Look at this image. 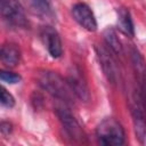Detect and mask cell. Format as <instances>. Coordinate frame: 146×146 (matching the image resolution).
Wrapping results in <instances>:
<instances>
[{
    "mask_svg": "<svg viewBox=\"0 0 146 146\" xmlns=\"http://www.w3.org/2000/svg\"><path fill=\"white\" fill-rule=\"evenodd\" d=\"M39 86L46 90L49 95L58 100L63 102L64 104H72L73 97L75 96L72 91L70 84L66 80H64L59 74L51 71H42L38 73L36 76Z\"/></svg>",
    "mask_w": 146,
    "mask_h": 146,
    "instance_id": "6da1fadb",
    "label": "cell"
},
{
    "mask_svg": "<svg viewBox=\"0 0 146 146\" xmlns=\"http://www.w3.org/2000/svg\"><path fill=\"white\" fill-rule=\"evenodd\" d=\"M96 136L98 141L105 146H119L124 143V130L122 125L112 117L103 120L97 129Z\"/></svg>",
    "mask_w": 146,
    "mask_h": 146,
    "instance_id": "7a4b0ae2",
    "label": "cell"
},
{
    "mask_svg": "<svg viewBox=\"0 0 146 146\" xmlns=\"http://www.w3.org/2000/svg\"><path fill=\"white\" fill-rule=\"evenodd\" d=\"M0 11L2 19L13 27H26L29 21L24 7L18 0H0Z\"/></svg>",
    "mask_w": 146,
    "mask_h": 146,
    "instance_id": "3957f363",
    "label": "cell"
},
{
    "mask_svg": "<svg viewBox=\"0 0 146 146\" xmlns=\"http://www.w3.org/2000/svg\"><path fill=\"white\" fill-rule=\"evenodd\" d=\"M65 105L66 104H64V106L56 107V114H57L63 128L65 129L66 133L72 139H74L76 141H83L86 139L83 129L80 125V123L78 122V120L75 119V116L71 113V111Z\"/></svg>",
    "mask_w": 146,
    "mask_h": 146,
    "instance_id": "277c9868",
    "label": "cell"
},
{
    "mask_svg": "<svg viewBox=\"0 0 146 146\" xmlns=\"http://www.w3.org/2000/svg\"><path fill=\"white\" fill-rule=\"evenodd\" d=\"M141 102H143L141 97L139 99L133 97L131 99L130 108H131L132 123H133L136 138L141 145L146 146V117H145L144 107L141 105Z\"/></svg>",
    "mask_w": 146,
    "mask_h": 146,
    "instance_id": "5b68a950",
    "label": "cell"
},
{
    "mask_svg": "<svg viewBox=\"0 0 146 146\" xmlns=\"http://www.w3.org/2000/svg\"><path fill=\"white\" fill-rule=\"evenodd\" d=\"M72 16L73 18L86 30L90 32H95L97 30V21L92 13V10L86 3L79 2L72 7Z\"/></svg>",
    "mask_w": 146,
    "mask_h": 146,
    "instance_id": "8992f818",
    "label": "cell"
},
{
    "mask_svg": "<svg viewBox=\"0 0 146 146\" xmlns=\"http://www.w3.org/2000/svg\"><path fill=\"white\" fill-rule=\"evenodd\" d=\"M131 60H132L133 71L140 88V97L146 108V62L141 56V54L136 48L131 50Z\"/></svg>",
    "mask_w": 146,
    "mask_h": 146,
    "instance_id": "52a82bcc",
    "label": "cell"
},
{
    "mask_svg": "<svg viewBox=\"0 0 146 146\" xmlns=\"http://www.w3.org/2000/svg\"><path fill=\"white\" fill-rule=\"evenodd\" d=\"M41 38L47 46V49L51 57L58 58L63 54V47H62V40L58 34V32L51 27V26H44L41 30Z\"/></svg>",
    "mask_w": 146,
    "mask_h": 146,
    "instance_id": "ba28073f",
    "label": "cell"
},
{
    "mask_svg": "<svg viewBox=\"0 0 146 146\" xmlns=\"http://www.w3.org/2000/svg\"><path fill=\"white\" fill-rule=\"evenodd\" d=\"M96 51H97V56H98L102 70H103L104 74L106 75L107 80L111 83H116V81H117V67H116V64H115L113 57L110 55L108 50L105 49L104 47H97Z\"/></svg>",
    "mask_w": 146,
    "mask_h": 146,
    "instance_id": "9c48e42d",
    "label": "cell"
},
{
    "mask_svg": "<svg viewBox=\"0 0 146 146\" xmlns=\"http://www.w3.org/2000/svg\"><path fill=\"white\" fill-rule=\"evenodd\" d=\"M67 83L70 84L72 91L74 92L75 97H78L79 99L83 100V102H88L90 99V94H89V89L88 86L83 79V76L80 74L79 71H73L70 73V75L66 79Z\"/></svg>",
    "mask_w": 146,
    "mask_h": 146,
    "instance_id": "30bf717a",
    "label": "cell"
},
{
    "mask_svg": "<svg viewBox=\"0 0 146 146\" xmlns=\"http://www.w3.org/2000/svg\"><path fill=\"white\" fill-rule=\"evenodd\" d=\"M30 11L44 21H54L56 17L54 7L49 0H26Z\"/></svg>",
    "mask_w": 146,
    "mask_h": 146,
    "instance_id": "8fae6325",
    "label": "cell"
},
{
    "mask_svg": "<svg viewBox=\"0 0 146 146\" xmlns=\"http://www.w3.org/2000/svg\"><path fill=\"white\" fill-rule=\"evenodd\" d=\"M0 58L7 67H14L21 59V50L15 43H5L1 47Z\"/></svg>",
    "mask_w": 146,
    "mask_h": 146,
    "instance_id": "7c38bea8",
    "label": "cell"
},
{
    "mask_svg": "<svg viewBox=\"0 0 146 146\" xmlns=\"http://www.w3.org/2000/svg\"><path fill=\"white\" fill-rule=\"evenodd\" d=\"M116 14H117V26H119L120 31L128 36H133L135 27H133L130 11L124 7H120V8H117Z\"/></svg>",
    "mask_w": 146,
    "mask_h": 146,
    "instance_id": "4fadbf2b",
    "label": "cell"
},
{
    "mask_svg": "<svg viewBox=\"0 0 146 146\" xmlns=\"http://www.w3.org/2000/svg\"><path fill=\"white\" fill-rule=\"evenodd\" d=\"M103 35H104L105 43L108 46V48L113 52H115L117 55L122 54V44H121V41L119 40L117 34H116V32H115L114 29H110V27L106 29L104 31Z\"/></svg>",
    "mask_w": 146,
    "mask_h": 146,
    "instance_id": "5bb4252c",
    "label": "cell"
},
{
    "mask_svg": "<svg viewBox=\"0 0 146 146\" xmlns=\"http://www.w3.org/2000/svg\"><path fill=\"white\" fill-rule=\"evenodd\" d=\"M0 79L3 82H7L9 84H15L18 83L21 81V75L14 73V72H9V71H1L0 72Z\"/></svg>",
    "mask_w": 146,
    "mask_h": 146,
    "instance_id": "9a60e30c",
    "label": "cell"
},
{
    "mask_svg": "<svg viewBox=\"0 0 146 146\" xmlns=\"http://www.w3.org/2000/svg\"><path fill=\"white\" fill-rule=\"evenodd\" d=\"M1 104L6 107H13L15 105V98L13 97L11 94H9L5 88L1 89Z\"/></svg>",
    "mask_w": 146,
    "mask_h": 146,
    "instance_id": "2e32d148",
    "label": "cell"
},
{
    "mask_svg": "<svg viewBox=\"0 0 146 146\" xmlns=\"http://www.w3.org/2000/svg\"><path fill=\"white\" fill-rule=\"evenodd\" d=\"M0 129H1V132H2L3 135H9V133L11 132V123L2 121V122H1V127H0Z\"/></svg>",
    "mask_w": 146,
    "mask_h": 146,
    "instance_id": "e0dca14e",
    "label": "cell"
}]
</instances>
